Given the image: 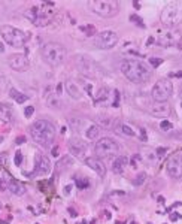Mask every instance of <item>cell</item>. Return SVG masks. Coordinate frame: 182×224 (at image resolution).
Wrapping results in <instances>:
<instances>
[{
  "label": "cell",
  "mask_w": 182,
  "mask_h": 224,
  "mask_svg": "<svg viewBox=\"0 0 182 224\" xmlns=\"http://www.w3.org/2000/svg\"><path fill=\"white\" fill-rule=\"evenodd\" d=\"M121 72L124 73V76L128 81H132L134 84H142V82L148 81L152 75L148 64L140 61V60H136V58L124 60L121 64Z\"/></svg>",
  "instance_id": "1"
},
{
  "label": "cell",
  "mask_w": 182,
  "mask_h": 224,
  "mask_svg": "<svg viewBox=\"0 0 182 224\" xmlns=\"http://www.w3.org/2000/svg\"><path fill=\"white\" fill-rule=\"evenodd\" d=\"M30 136L33 140L42 147H51L55 138V127L46 120H37L30 126Z\"/></svg>",
  "instance_id": "2"
},
{
  "label": "cell",
  "mask_w": 182,
  "mask_h": 224,
  "mask_svg": "<svg viewBox=\"0 0 182 224\" xmlns=\"http://www.w3.org/2000/svg\"><path fill=\"white\" fill-rule=\"evenodd\" d=\"M41 54H42V58L46 64L52 66H60L64 63L67 57V49L64 48L61 44H57V42H49V44H45L41 49Z\"/></svg>",
  "instance_id": "3"
},
{
  "label": "cell",
  "mask_w": 182,
  "mask_h": 224,
  "mask_svg": "<svg viewBox=\"0 0 182 224\" xmlns=\"http://www.w3.org/2000/svg\"><path fill=\"white\" fill-rule=\"evenodd\" d=\"M0 36H2V39L6 44H9L10 46H15V48H22L25 42L30 39V34L24 33L22 30L17 27L8 25V24L0 27Z\"/></svg>",
  "instance_id": "4"
},
{
  "label": "cell",
  "mask_w": 182,
  "mask_h": 224,
  "mask_svg": "<svg viewBox=\"0 0 182 224\" xmlns=\"http://www.w3.org/2000/svg\"><path fill=\"white\" fill-rule=\"evenodd\" d=\"M88 6L94 14L103 18H112L120 11V3L116 0H91L88 2Z\"/></svg>",
  "instance_id": "5"
},
{
  "label": "cell",
  "mask_w": 182,
  "mask_h": 224,
  "mask_svg": "<svg viewBox=\"0 0 182 224\" xmlns=\"http://www.w3.org/2000/svg\"><path fill=\"white\" fill-rule=\"evenodd\" d=\"M160 20L166 27H178L182 22V6L179 3H169L163 8Z\"/></svg>",
  "instance_id": "6"
},
{
  "label": "cell",
  "mask_w": 182,
  "mask_h": 224,
  "mask_svg": "<svg viewBox=\"0 0 182 224\" xmlns=\"http://www.w3.org/2000/svg\"><path fill=\"white\" fill-rule=\"evenodd\" d=\"M172 93H173V84H172V81L160 79L157 84L152 87L151 97H152L154 102L163 103V102H167L169 99L172 97Z\"/></svg>",
  "instance_id": "7"
},
{
  "label": "cell",
  "mask_w": 182,
  "mask_h": 224,
  "mask_svg": "<svg viewBox=\"0 0 182 224\" xmlns=\"http://www.w3.org/2000/svg\"><path fill=\"white\" fill-rule=\"evenodd\" d=\"M94 152L97 155V159L100 157H111L120 152V145L111 138H102L100 140L96 142L94 145Z\"/></svg>",
  "instance_id": "8"
},
{
  "label": "cell",
  "mask_w": 182,
  "mask_h": 224,
  "mask_svg": "<svg viewBox=\"0 0 182 224\" xmlns=\"http://www.w3.org/2000/svg\"><path fill=\"white\" fill-rule=\"evenodd\" d=\"M51 14H52V11H51V9H46L45 5H43L42 8H36V6L32 8L25 15H27V17L32 20V22H33L34 25H37V27H45V25L49 24Z\"/></svg>",
  "instance_id": "9"
},
{
  "label": "cell",
  "mask_w": 182,
  "mask_h": 224,
  "mask_svg": "<svg viewBox=\"0 0 182 224\" xmlns=\"http://www.w3.org/2000/svg\"><path fill=\"white\" fill-rule=\"evenodd\" d=\"M75 63H76V67L79 69V72L84 76H88V78H96L97 76V66H96V63L91 60L90 57H87V55H78Z\"/></svg>",
  "instance_id": "10"
},
{
  "label": "cell",
  "mask_w": 182,
  "mask_h": 224,
  "mask_svg": "<svg viewBox=\"0 0 182 224\" xmlns=\"http://www.w3.org/2000/svg\"><path fill=\"white\" fill-rule=\"evenodd\" d=\"M118 42V34L112 30H105L100 32L96 36V46L100 49H111Z\"/></svg>",
  "instance_id": "11"
},
{
  "label": "cell",
  "mask_w": 182,
  "mask_h": 224,
  "mask_svg": "<svg viewBox=\"0 0 182 224\" xmlns=\"http://www.w3.org/2000/svg\"><path fill=\"white\" fill-rule=\"evenodd\" d=\"M8 64L10 66L12 70H15V72H24V70L29 69L30 61H29V58L25 57L24 54H12L8 58Z\"/></svg>",
  "instance_id": "12"
},
{
  "label": "cell",
  "mask_w": 182,
  "mask_h": 224,
  "mask_svg": "<svg viewBox=\"0 0 182 224\" xmlns=\"http://www.w3.org/2000/svg\"><path fill=\"white\" fill-rule=\"evenodd\" d=\"M113 97H115V91H112L106 87H102V88H99L97 94H96L94 103L100 105V106H109V105H113V100H112Z\"/></svg>",
  "instance_id": "13"
},
{
  "label": "cell",
  "mask_w": 182,
  "mask_h": 224,
  "mask_svg": "<svg viewBox=\"0 0 182 224\" xmlns=\"http://www.w3.org/2000/svg\"><path fill=\"white\" fill-rule=\"evenodd\" d=\"M69 150L76 159H84V155H85V152L88 150V145L81 138H73L69 142Z\"/></svg>",
  "instance_id": "14"
},
{
  "label": "cell",
  "mask_w": 182,
  "mask_h": 224,
  "mask_svg": "<svg viewBox=\"0 0 182 224\" xmlns=\"http://www.w3.org/2000/svg\"><path fill=\"white\" fill-rule=\"evenodd\" d=\"M51 172V162L48 157L45 155H37L36 157V164H34V170L32 175L36 176H45Z\"/></svg>",
  "instance_id": "15"
},
{
  "label": "cell",
  "mask_w": 182,
  "mask_h": 224,
  "mask_svg": "<svg viewBox=\"0 0 182 224\" xmlns=\"http://www.w3.org/2000/svg\"><path fill=\"white\" fill-rule=\"evenodd\" d=\"M181 41V34L178 32H164L158 36L157 44L160 46H173Z\"/></svg>",
  "instance_id": "16"
},
{
  "label": "cell",
  "mask_w": 182,
  "mask_h": 224,
  "mask_svg": "<svg viewBox=\"0 0 182 224\" xmlns=\"http://www.w3.org/2000/svg\"><path fill=\"white\" fill-rule=\"evenodd\" d=\"M166 170H167V175L170 178L179 179L182 176V163L178 159H170L166 164Z\"/></svg>",
  "instance_id": "17"
},
{
  "label": "cell",
  "mask_w": 182,
  "mask_h": 224,
  "mask_svg": "<svg viewBox=\"0 0 182 224\" xmlns=\"http://www.w3.org/2000/svg\"><path fill=\"white\" fill-rule=\"evenodd\" d=\"M149 114L154 115V117H157V118H166V117H169V114H170V106H169L166 102H163V103L155 102L154 105L149 106Z\"/></svg>",
  "instance_id": "18"
},
{
  "label": "cell",
  "mask_w": 182,
  "mask_h": 224,
  "mask_svg": "<svg viewBox=\"0 0 182 224\" xmlns=\"http://www.w3.org/2000/svg\"><path fill=\"white\" fill-rule=\"evenodd\" d=\"M85 164L90 169H93L99 176H105L106 175V166L100 159H97V157H88V159H85Z\"/></svg>",
  "instance_id": "19"
},
{
  "label": "cell",
  "mask_w": 182,
  "mask_h": 224,
  "mask_svg": "<svg viewBox=\"0 0 182 224\" xmlns=\"http://www.w3.org/2000/svg\"><path fill=\"white\" fill-rule=\"evenodd\" d=\"M64 87H66V91L69 93V96L72 97V99H81V96H82V90H81V87H79V84H76L75 81H66L64 82Z\"/></svg>",
  "instance_id": "20"
},
{
  "label": "cell",
  "mask_w": 182,
  "mask_h": 224,
  "mask_svg": "<svg viewBox=\"0 0 182 224\" xmlns=\"http://www.w3.org/2000/svg\"><path fill=\"white\" fill-rule=\"evenodd\" d=\"M0 120L5 123L14 121V112H12L9 105H6V103H0Z\"/></svg>",
  "instance_id": "21"
},
{
  "label": "cell",
  "mask_w": 182,
  "mask_h": 224,
  "mask_svg": "<svg viewBox=\"0 0 182 224\" xmlns=\"http://www.w3.org/2000/svg\"><path fill=\"white\" fill-rule=\"evenodd\" d=\"M8 188L12 194H15V196H22L25 193V187H24V184H21L20 181L17 179H10L9 184H8Z\"/></svg>",
  "instance_id": "22"
},
{
  "label": "cell",
  "mask_w": 182,
  "mask_h": 224,
  "mask_svg": "<svg viewBox=\"0 0 182 224\" xmlns=\"http://www.w3.org/2000/svg\"><path fill=\"white\" fill-rule=\"evenodd\" d=\"M127 164H128V159L125 155H120V157H116V159H115V162L112 164V170L115 173H123Z\"/></svg>",
  "instance_id": "23"
},
{
  "label": "cell",
  "mask_w": 182,
  "mask_h": 224,
  "mask_svg": "<svg viewBox=\"0 0 182 224\" xmlns=\"http://www.w3.org/2000/svg\"><path fill=\"white\" fill-rule=\"evenodd\" d=\"M97 123H99V127L106 129V130H112V129L116 126V123H115L113 118L106 117V115H100V118L97 120Z\"/></svg>",
  "instance_id": "24"
},
{
  "label": "cell",
  "mask_w": 182,
  "mask_h": 224,
  "mask_svg": "<svg viewBox=\"0 0 182 224\" xmlns=\"http://www.w3.org/2000/svg\"><path fill=\"white\" fill-rule=\"evenodd\" d=\"M115 131H116V133H120L121 136H134L136 135L134 130L130 126H127V124H118L115 127Z\"/></svg>",
  "instance_id": "25"
},
{
  "label": "cell",
  "mask_w": 182,
  "mask_h": 224,
  "mask_svg": "<svg viewBox=\"0 0 182 224\" xmlns=\"http://www.w3.org/2000/svg\"><path fill=\"white\" fill-rule=\"evenodd\" d=\"M85 135H87V138H88V139H91V140L97 139V138L100 136V127H99L97 124L90 126V127L87 129V131H85Z\"/></svg>",
  "instance_id": "26"
},
{
  "label": "cell",
  "mask_w": 182,
  "mask_h": 224,
  "mask_svg": "<svg viewBox=\"0 0 182 224\" xmlns=\"http://www.w3.org/2000/svg\"><path fill=\"white\" fill-rule=\"evenodd\" d=\"M10 97L14 99L17 103H25L29 100V96L27 94H24V93H21V91H17V90H10Z\"/></svg>",
  "instance_id": "27"
},
{
  "label": "cell",
  "mask_w": 182,
  "mask_h": 224,
  "mask_svg": "<svg viewBox=\"0 0 182 224\" xmlns=\"http://www.w3.org/2000/svg\"><path fill=\"white\" fill-rule=\"evenodd\" d=\"M145 159L148 160L149 164H155V163H157V160H158V155H157V152H154V151L148 150V151L145 152Z\"/></svg>",
  "instance_id": "28"
},
{
  "label": "cell",
  "mask_w": 182,
  "mask_h": 224,
  "mask_svg": "<svg viewBox=\"0 0 182 224\" xmlns=\"http://www.w3.org/2000/svg\"><path fill=\"white\" fill-rule=\"evenodd\" d=\"M69 164H72V159H70V157H64V159H61V160L57 163L55 169H57V170H61L63 167H66V166H69Z\"/></svg>",
  "instance_id": "29"
},
{
  "label": "cell",
  "mask_w": 182,
  "mask_h": 224,
  "mask_svg": "<svg viewBox=\"0 0 182 224\" xmlns=\"http://www.w3.org/2000/svg\"><path fill=\"white\" fill-rule=\"evenodd\" d=\"M145 179H146V173H145V172H140V173L137 175V178L133 181V184H134L136 187H139V185H142V184L145 182Z\"/></svg>",
  "instance_id": "30"
},
{
  "label": "cell",
  "mask_w": 182,
  "mask_h": 224,
  "mask_svg": "<svg viewBox=\"0 0 182 224\" xmlns=\"http://www.w3.org/2000/svg\"><path fill=\"white\" fill-rule=\"evenodd\" d=\"M81 30H84L87 36H93L94 33H97L96 32V27H94V25H91V24L90 25H85V27H81Z\"/></svg>",
  "instance_id": "31"
},
{
  "label": "cell",
  "mask_w": 182,
  "mask_h": 224,
  "mask_svg": "<svg viewBox=\"0 0 182 224\" xmlns=\"http://www.w3.org/2000/svg\"><path fill=\"white\" fill-rule=\"evenodd\" d=\"M88 185H90V181L88 179H76V187L78 188L84 190V188H88Z\"/></svg>",
  "instance_id": "32"
},
{
  "label": "cell",
  "mask_w": 182,
  "mask_h": 224,
  "mask_svg": "<svg viewBox=\"0 0 182 224\" xmlns=\"http://www.w3.org/2000/svg\"><path fill=\"white\" fill-rule=\"evenodd\" d=\"M160 129H161L163 131H169L170 129H173V126H172V123H170V121L163 120V121H161V124H160Z\"/></svg>",
  "instance_id": "33"
},
{
  "label": "cell",
  "mask_w": 182,
  "mask_h": 224,
  "mask_svg": "<svg viewBox=\"0 0 182 224\" xmlns=\"http://www.w3.org/2000/svg\"><path fill=\"white\" fill-rule=\"evenodd\" d=\"M48 103H49V106H54V108H60V100L58 99H55V96H52V97H48Z\"/></svg>",
  "instance_id": "34"
},
{
  "label": "cell",
  "mask_w": 182,
  "mask_h": 224,
  "mask_svg": "<svg viewBox=\"0 0 182 224\" xmlns=\"http://www.w3.org/2000/svg\"><path fill=\"white\" fill-rule=\"evenodd\" d=\"M148 61L151 63L152 67H158V66L163 63V60H161V58H155V57H149V58H148Z\"/></svg>",
  "instance_id": "35"
},
{
  "label": "cell",
  "mask_w": 182,
  "mask_h": 224,
  "mask_svg": "<svg viewBox=\"0 0 182 224\" xmlns=\"http://www.w3.org/2000/svg\"><path fill=\"white\" fill-rule=\"evenodd\" d=\"M21 163H22V154H21V151H17V154H15V164L21 166Z\"/></svg>",
  "instance_id": "36"
},
{
  "label": "cell",
  "mask_w": 182,
  "mask_h": 224,
  "mask_svg": "<svg viewBox=\"0 0 182 224\" xmlns=\"http://www.w3.org/2000/svg\"><path fill=\"white\" fill-rule=\"evenodd\" d=\"M6 163H8V155L3 152V154H0V167H3V166H6Z\"/></svg>",
  "instance_id": "37"
},
{
  "label": "cell",
  "mask_w": 182,
  "mask_h": 224,
  "mask_svg": "<svg viewBox=\"0 0 182 224\" xmlns=\"http://www.w3.org/2000/svg\"><path fill=\"white\" fill-rule=\"evenodd\" d=\"M130 20H132L133 22H137L140 27H145V24L142 22V18H139V17H136V15H132V17H130Z\"/></svg>",
  "instance_id": "38"
},
{
  "label": "cell",
  "mask_w": 182,
  "mask_h": 224,
  "mask_svg": "<svg viewBox=\"0 0 182 224\" xmlns=\"http://www.w3.org/2000/svg\"><path fill=\"white\" fill-rule=\"evenodd\" d=\"M33 112H34V108H33V106H27V108L24 109V115L27 117V118H29V117H32V115H33Z\"/></svg>",
  "instance_id": "39"
},
{
  "label": "cell",
  "mask_w": 182,
  "mask_h": 224,
  "mask_svg": "<svg viewBox=\"0 0 182 224\" xmlns=\"http://www.w3.org/2000/svg\"><path fill=\"white\" fill-rule=\"evenodd\" d=\"M132 166H133V167L139 166V155H133V159H132Z\"/></svg>",
  "instance_id": "40"
},
{
  "label": "cell",
  "mask_w": 182,
  "mask_h": 224,
  "mask_svg": "<svg viewBox=\"0 0 182 224\" xmlns=\"http://www.w3.org/2000/svg\"><path fill=\"white\" fill-rule=\"evenodd\" d=\"M25 142V136H18V138H15V143L17 145H21V143H24Z\"/></svg>",
  "instance_id": "41"
},
{
  "label": "cell",
  "mask_w": 182,
  "mask_h": 224,
  "mask_svg": "<svg viewBox=\"0 0 182 224\" xmlns=\"http://www.w3.org/2000/svg\"><path fill=\"white\" fill-rule=\"evenodd\" d=\"M166 151H167L166 148H158V150H157V155H158V157H163Z\"/></svg>",
  "instance_id": "42"
},
{
  "label": "cell",
  "mask_w": 182,
  "mask_h": 224,
  "mask_svg": "<svg viewBox=\"0 0 182 224\" xmlns=\"http://www.w3.org/2000/svg\"><path fill=\"white\" fill-rule=\"evenodd\" d=\"M6 187H8V185H6V182H5L2 178H0V190H5Z\"/></svg>",
  "instance_id": "43"
},
{
  "label": "cell",
  "mask_w": 182,
  "mask_h": 224,
  "mask_svg": "<svg viewBox=\"0 0 182 224\" xmlns=\"http://www.w3.org/2000/svg\"><path fill=\"white\" fill-rule=\"evenodd\" d=\"M179 218H181V215H179V214H172V215H170V220H172V221L179 220Z\"/></svg>",
  "instance_id": "44"
},
{
  "label": "cell",
  "mask_w": 182,
  "mask_h": 224,
  "mask_svg": "<svg viewBox=\"0 0 182 224\" xmlns=\"http://www.w3.org/2000/svg\"><path fill=\"white\" fill-rule=\"evenodd\" d=\"M140 131H142V140H146V131H145V129H140Z\"/></svg>",
  "instance_id": "45"
},
{
  "label": "cell",
  "mask_w": 182,
  "mask_h": 224,
  "mask_svg": "<svg viewBox=\"0 0 182 224\" xmlns=\"http://www.w3.org/2000/svg\"><path fill=\"white\" fill-rule=\"evenodd\" d=\"M61 90H63V84H58V87H57V91H58V93H57V94H61Z\"/></svg>",
  "instance_id": "46"
},
{
  "label": "cell",
  "mask_w": 182,
  "mask_h": 224,
  "mask_svg": "<svg viewBox=\"0 0 182 224\" xmlns=\"http://www.w3.org/2000/svg\"><path fill=\"white\" fill-rule=\"evenodd\" d=\"M70 190H72V185H67V187H66V191H64V193L69 194V193H70Z\"/></svg>",
  "instance_id": "47"
},
{
  "label": "cell",
  "mask_w": 182,
  "mask_h": 224,
  "mask_svg": "<svg viewBox=\"0 0 182 224\" xmlns=\"http://www.w3.org/2000/svg\"><path fill=\"white\" fill-rule=\"evenodd\" d=\"M69 212H70V215H72V217H76V212H75V211H73L72 208L69 209Z\"/></svg>",
  "instance_id": "48"
},
{
  "label": "cell",
  "mask_w": 182,
  "mask_h": 224,
  "mask_svg": "<svg viewBox=\"0 0 182 224\" xmlns=\"http://www.w3.org/2000/svg\"><path fill=\"white\" fill-rule=\"evenodd\" d=\"M57 151H58V148H57V147H55V148H54V151H52V155H57V154H58V152H57Z\"/></svg>",
  "instance_id": "49"
},
{
  "label": "cell",
  "mask_w": 182,
  "mask_h": 224,
  "mask_svg": "<svg viewBox=\"0 0 182 224\" xmlns=\"http://www.w3.org/2000/svg\"><path fill=\"white\" fill-rule=\"evenodd\" d=\"M152 42H154V37H149L148 41H146V44H152Z\"/></svg>",
  "instance_id": "50"
},
{
  "label": "cell",
  "mask_w": 182,
  "mask_h": 224,
  "mask_svg": "<svg viewBox=\"0 0 182 224\" xmlns=\"http://www.w3.org/2000/svg\"><path fill=\"white\" fill-rule=\"evenodd\" d=\"M133 6H134V8H139L140 5H139V2H133Z\"/></svg>",
  "instance_id": "51"
},
{
  "label": "cell",
  "mask_w": 182,
  "mask_h": 224,
  "mask_svg": "<svg viewBox=\"0 0 182 224\" xmlns=\"http://www.w3.org/2000/svg\"><path fill=\"white\" fill-rule=\"evenodd\" d=\"M173 76H178V78H181V76H182V72H178V73H175Z\"/></svg>",
  "instance_id": "52"
},
{
  "label": "cell",
  "mask_w": 182,
  "mask_h": 224,
  "mask_svg": "<svg viewBox=\"0 0 182 224\" xmlns=\"http://www.w3.org/2000/svg\"><path fill=\"white\" fill-rule=\"evenodd\" d=\"M0 52H3V46H2V44H0Z\"/></svg>",
  "instance_id": "53"
},
{
  "label": "cell",
  "mask_w": 182,
  "mask_h": 224,
  "mask_svg": "<svg viewBox=\"0 0 182 224\" xmlns=\"http://www.w3.org/2000/svg\"><path fill=\"white\" fill-rule=\"evenodd\" d=\"M0 224H6V221H3V220H0Z\"/></svg>",
  "instance_id": "54"
},
{
  "label": "cell",
  "mask_w": 182,
  "mask_h": 224,
  "mask_svg": "<svg viewBox=\"0 0 182 224\" xmlns=\"http://www.w3.org/2000/svg\"><path fill=\"white\" fill-rule=\"evenodd\" d=\"M181 96H182V87H181Z\"/></svg>",
  "instance_id": "55"
},
{
  "label": "cell",
  "mask_w": 182,
  "mask_h": 224,
  "mask_svg": "<svg viewBox=\"0 0 182 224\" xmlns=\"http://www.w3.org/2000/svg\"><path fill=\"white\" fill-rule=\"evenodd\" d=\"M130 224H136V223H130Z\"/></svg>",
  "instance_id": "56"
},
{
  "label": "cell",
  "mask_w": 182,
  "mask_h": 224,
  "mask_svg": "<svg viewBox=\"0 0 182 224\" xmlns=\"http://www.w3.org/2000/svg\"><path fill=\"white\" fill-rule=\"evenodd\" d=\"M0 208H2V203H0Z\"/></svg>",
  "instance_id": "57"
},
{
  "label": "cell",
  "mask_w": 182,
  "mask_h": 224,
  "mask_svg": "<svg viewBox=\"0 0 182 224\" xmlns=\"http://www.w3.org/2000/svg\"><path fill=\"white\" fill-rule=\"evenodd\" d=\"M148 224H152V223H148Z\"/></svg>",
  "instance_id": "58"
}]
</instances>
